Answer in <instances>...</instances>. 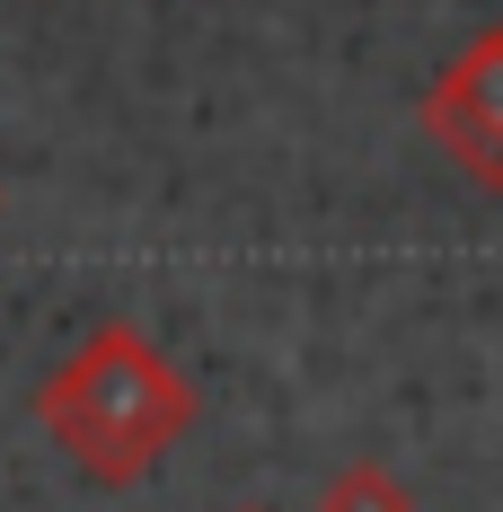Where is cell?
<instances>
[{
    "label": "cell",
    "instance_id": "1",
    "mask_svg": "<svg viewBox=\"0 0 503 512\" xmlns=\"http://www.w3.org/2000/svg\"><path fill=\"white\" fill-rule=\"evenodd\" d=\"M195 407L203 398H195V380H186V362L159 354V336H142L133 318H98V327L36 380V398H27L36 433H45L89 486H106V495L142 486V477L195 433Z\"/></svg>",
    "mask_w": 503,
    "mask_h": 512
},
{
    "label": "cell",
    "instance_id": "3",
    "mask_svg": "<svg viewBox=\"0 0 503 512\" xmlns=\"http://www.w3.org/2000/svg\"><path fill=\"white\" fill-rule=\"evenodd\" d=\"M318 512H415V495H406V477L389 460H345L318 486Z\"/></svg>",
    "mask_w": 503,
    "mask_h": 512
},
{
    "label": "cell",
    "instance_id": "2",
    "mask_svg": "<svg viewBox=\"0 0 503 512\" xmlns=\"http://www.w3.org/2000/svg\"><path fill=\"white\" fill-rule=\"evenodd\" d=\"M424 133L468 186L503 195V27H477L424 89Z\"/></svg>",
    "mask_w": 503,
    "mask_h": 512
},
{
    "label": "cell",
    "instance_id": "4",
    "mask_svg": "<svg viewBox=\"0 0 503 512\" xmlns=\"http://www.w3.org/2000/svg\"><path fill=\"white\" fill-rule=\"evenodd\" d=\"M230 512H274V504H230Z\"/></svg>",
    "mask_w": 503,
    "mask_h": 512
}]
</instances>
